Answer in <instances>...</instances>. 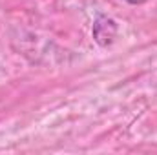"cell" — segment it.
<instances>
[{
	"mask_svg": "<svg viewBox=\"0 0 157 155\" xmlns=\"http://www.w3.org/2000/svg\"><path fill=\"white\" fill-rule=\"evenodd\" d=\"M115 31H117V26L112 18H97L95 26H93V35H95V40L101 44V46H106L110 44L113 37H115Z\"/></svg>",
	"mask_w": 157,
	"mask_h": 155,
	"instance_id": "cell-1",
	"label": "cell"
},
{
	"mask_svg": "<svg viewBox=\"0 0 157 155\" xmlns=\"http://www.w3.org/2000/svg\"><path fill=\"white\" fill-rule=\"evenodd\" d=\"M128 4H133V6H139V4H144L146 0H126Z\"/></svg>",
	"mask_w": 157,
	"mask_h": 155,
	"instance_id": "cell-2",
	"label": "cell"
}]
</instances>
